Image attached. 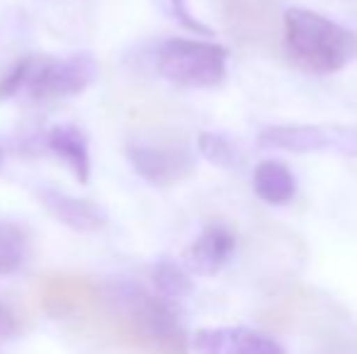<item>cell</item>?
I'll use <instances>...</instances> for the list:
<instances>
[{
  "instance_id": "cell-19",
  "label": "cell",
  "mask_w": 357,
  "mask_h": 354,
  "mask_svg": "<svg viewBox=\"0 0 357 354\" xmlns=\"http://www.w3.org/2000/svg\"><path fill=\"white\" fill-rule=\"evenodd\" d=\"M3 163H5V148H3V143H0V168H3Z\"/></svg>"
},
{
  "instance_id": "cell-14",
  "label": "cell",
  "mask_w": 357,
  "mask_h": 354,
  "mask_svg": "<svg viewBox=\"0 0 357 354\" xmlns=\"http://www.w3.org/2000/svg\"><path fill=\"white\" fill-rule=\"evenodd\" d=\"M197 148L204 161L224 170H238L241 168V151L231 138L221 136L216 131H202L197 136Z\"/></svg>"
},
{
  "instance_id": "cell-7",
  "label": "cell",
  "mask_w": 357,
  "mask_h": 354,
  "mask_svg": "<svg viewBox=\"0 0 357 354\" xmlns=\"http://www.w3.org/2000/svg\"><path fill=\"white\" fill-rule=\"evenodd\" d=\"M39 298L49 316L54 318H71L100 308L102 293L80 274H52L39 287Z\"/></svg>"
},
{
  "instance_id": "cell-10",
  "label": "cell",
  "mask_w": 357,
  "mask_h": 354,
  "mask_svg": "<svg viewBox=\"0 0 357 354\" xmlns=\"http://www.w3.org/2000/svg\"><path fill=\"white\" fill-rule=\"evenodd\" d=\"M39 199L56 221H61L63 226L73 228V231H95L102 226V214L88 199L66 197V194L54 192V189H44Z\"/></svg>"
},
{
  "instance_id": "cell-12",
  "label": "cell",
  "mask_w": 357,
  "mask_h": 354,
  "mask_svg": "<svg viewBox=\"0 0 357 354\" xmlns=\"http://www.w3.org/2000/svg\"><path fill=\"white\" fill-rule=\"evenodd\" d=\"M49 148L71 168L73 177L78 182H88L90 177V153L88 138L73 124H59L49 131Z\"/></svg>"
},
{
  "instance_id": "cell-9",
  "label": "cell",
  "mask_w": 357,
  "mask_h": 354,
  "mask_svg": "<svg viewBox=\"0 0 357 354\" xmlns=\"http://www.w3.org/2000/svg\"><path fill=\"white\" fill-rule=\"evenodd\" d=\"M236 250V236L224 223H209L188 250V265L199 274H216L231 260Z\"/></svg>"
},
{
  "instance_id": "cell-1",
  "label": "cell",
  "mask_w": 357,
  "mask_h": 354,
  "mask_svg": "<svg viewBox=\"0 0 357 354\" xmlns=\"http://www.w3.org/2000/svg\"><path fill=\"white\" fill-rule=\"evenodd\" d=\"M287 56L311 76H331L357 58V34L309 8L284 10Z\"/></svg>"
},
{
  "instance_id": "cell-15",
  "label": "cell",
  "mask_w": 357,
  "mask_h": 354,
  "mask_svg": "<svg viewBox=\"0 0 357 354\" xmlns=\"http://www.w3.org/2000/svg\"><path fill=\"white\" fill-rule=\"evenodd\" d=\"M153 282L163 298H180L192 291L190 274L173 260H160L153 267Z\"/></svg>"
},
{
  "instance_id": "cell-5",
  "label": "cell",
  "mask_w": 357,
  "mask_h": 354,
  "mask_svg": "<svg viewBox=\"0 0 357 354\" xmlns=\"http://www.w3.org/2000/svg\"><path fill=\"white\" fill-rule=\"evenodd\" d=\"M98 63L90 54H71L66 58H32L24 88L37 99L68 97L83 92L95 81Z\"/></svg>"
},
{
  "instance_id": "cell-18",
  "label": "cell",
  "mask_w": 357,
  "mask_h": 354,
  "mask_svg": "<svg viewBox=\"0 0 357 354\" xmlns=\"http://www.w3.org/2000/svg\"><path fill=\"white\" fill-rule=\"evenodd\" d=\"M17 332H20L17 316L10 311V306H5V303L0 301V340H10V337H15Z\"/></svg>"
},
{
  "instance_id": "cell-17",
  "label": "cell",
  "mask_w": 357,
  "mask_h": 354,
  "mask_svg": "<svg viewBox=\"0 0 357 354\" xmlns=\"http://www.w3.org/2000/svg\"><path fill=\"white\" fill-rule=\"evenodd\" d=\"M165 10H168V13L173 15V17L178 19L180 24H185L188 29H192V32H197V34H212V29H209L207 24H202L197 17H192V13L188 10L185 0H165Z\"/></svg>"
},
{
  "instance_id": "cell-11",
  "label": "cell",
  "mask_w": 357,
  "mask_h": 354,
  "mask_svg": "<svg viewBox=\"0 0 357 354\" xmlns=\"http://www.w3.org/2000/svg\"><path fill=\"white\" fill-rule=\"evenodd\" d=\"M253 192L270 207H284L296 197V179L282 161H263L253 170Z\"/></svg>"
},
{
  "instance_id": "cell-2",
  "label": "cell",
  "mask_w": 357,
  "mask_h": 354,
  "mask_svg": "<svg viewBox=\"0 0 357 354\" xmlns=\"http://www.w3.org/2000/svg\"><path fill=\"white\" fill-rule=\"evenodd\" d=\"M109 330L122 345L144 354H185L188 337L165 298L139 289L119 293L109 308Z\"/></svg>"
},
{
  "instance_id": "cell-6",
  "label": "cell",
  "mask_w": 357,
  "mask_h": 354,
  "mask_svg": "<svg viewBox=\"0 0 357 354\" xmlns=\"http://www.w3.org/2000/svg\"><path fill=\"white\" fill-rule=\"evenodd\" d=\"M127 156L134 170L153 187H173L195 170V158L185 148L155 146V143H129Z\"/></svg>"
},
{
  "instance_id": "cell-16",
  "label": "cell",
  "mask_w": 357,
  "mask_h": 354,
  "mask_svg": "<svg viewBox=\"0 0 357 354\" xmlns=\"http://www.w3.org/2000/svg\"><path fill=\"white\" fill-rule=\"evenodd\" d=\"M29 68H32V58H22V61H17L3 78H0V99L13 97V95L27 83Z\"/></svg>"
},
{
  "instance_id": "cell-8",
  "label": "cell",
  "mask_w": 357,
  "mask_h": 354,
  "mask_svg": "<svg viewBox=\"0 0 357 354\" xmlns=\"http://www.w3.org/2000/svg\"><path fill=\"white\" fill-rule=\"evenodd\" d=\"M197 354H287L273 337L250 328H207L192 340Z\"/></svg>"
},
{
  "instance_id": "cell-3",
  "label": "cell",
  "mask_w": 357,
  "mask_h": 354,
  "mask_svg": "<svg viewBox=\"0 0 357 354\" xmlns=\"http://www.w3.org/2000/svg\"><path fill=\"white\" fill-rule=\"evenodd\" d=\"M229 51L202 39H165L155 54L158 73L180 88H216L226 78Z\"/></svg>"
},
{
  "instance_id": "cell-13",
  "label": "cell",
  "mask_w": 357,
  "mask_h": 354,
  "mask_svg": "<svg viewBox=\"0 0 357 354\" xmlns=\"http://www.w3.org/2000/svg\"><path fill=\"white\" fill-rule=\"evenodd\" d=\"M29 238L27 231L17 223H3L0 226V277L17 272L27 262Z\"/></svg>"
},
{
  "instance_id": "cell-4",
  "label": "cell",
  "mask_w": 357,
  "mask_h": 354,
  "mask_svg": "<svg viewBox=\"0 0 357 354\" xmlns=\"http://www.w3.org/2000/svg\"><path fill=\"white\" fill-rule=\"evenodd\" d=\"M258 146L265 151H331L338 156L357 158V127H348V124H270V127L260 129Z\"/></svg>"
}]
</instances>
